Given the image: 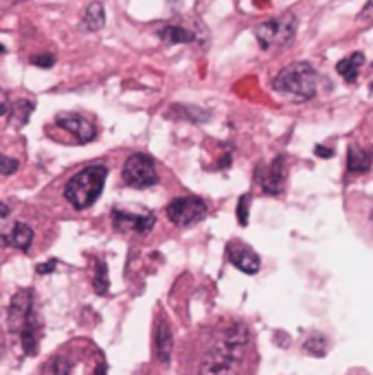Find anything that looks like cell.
Masks as SVG:
<instances>
[{
	"label": "cell",
	"mask_w": 373,
	"mask_h": 375,
	"mask_svg": "<svg viewBox=\"0 0 373 375\" xmlns=\"http://www.w3.org/2000/svg\"><path fill=\"white\" fill-rule=\"evenodd\" d=\"M7 325H9V331L20 338L22 351L27 356H35L40 322H37V314H35V296L29 288L14 294V299L9 303Z\"/></svg>",
	"instance_id": "6da1fadb"
},
{
	"label": "cell",
	"mask_w": 373,
	"mask_h": 375,
	"mask_svg": "<svg viewBox=\"0 0 373 375\" xmlns=\"http://www.w3.org/2000/svg\"><path fill=\"white\" fill-rule=\"evenodd\" d=\"M108 178V167L106 165H90L86 170L77 172L66 187H64V198L77 211L90 209L101 196Z\"/></svg>",
	"instance_id": "7a4b0ae2"
},
{
	"label": "cell",
	"mask_w": 373,
	"mask_h": 375,
	"mask_svg": "<svg viewBox=\"0 0 373 375\" xmlns=\"http://www.w3.org/2000/svg\"><path fill=\"white\" fill-rule=\"evenodd\" d=\"M275 90L281 95H288L292 99L307 101L316 95L318 88V73L314 71L312 64L307 62H294L284 71H279V75L273 82Z\"/></svg>",
	"instance_id": "3957f363"
},
{
	"label": "cell",
	"mask_w": 373,
	"mask_h": 375,
	"mask_svg": "<svg viewBox=\"0 0 373 375\" xmlns=\"http://www.w3.org/2000/svg\"><path fill=\"white\" fill-rule=\"evenodd\" d=\"M299 20L294 14H284L277 16L273 20H266L255 27V37L264 51H273L281 48L294 40V33H297Z\"/></svg>",
	"instance_id": "277c9868"
},
{
	"label": "cell",
	"mask_w": 373,
	"mask_h": 375,
	"mask_svg": "<svg viewBox=\"0 0 373 375\" xmlns=\"http://www.w3.org/2000/svg\"><path fill=\"white\" fill-rule=\"evenodd\" d=\"M121 178L123 183L132 189H149L158 183L156 163H154V158L147 156V154H132L123 165Z\"/></svg>",
	"instance_id": "5b68a950"
},
{
	"label": "cell",
	"mask_w": 373,
	"mask_h": 375,
	"mask_svg": "<svg viewBox=\"0 0 373 375\" xmlns=\"http://www.w3.org/2000/svg\"><path fill=\"white\" fill-rule=\"evenodd\" d=\"M207 202L202 198L196 196H183V198H176L167 204V219L174 224V226H191V224H198L200 219L207 217Z\"/></svg>",
	"instance_id": "8992f818"
},
{
	"label": "cell",
	"mask_w": 373,
	"mask_h": 375,
	"mask_svg": "<svg viewBox=\"0 0 373 375\" xmlns=\"http://www.w3.org/2000/svg\"><path fill=\"white\" fill-rule=\"evenodd\" d=\"M55 125L60 127V130L69 132L73 138H77V143H82V145L97 138L95 123L90 119H86V116L77 114V112H57Z\"/></svg>",
	"instance_id": "52a82bcc"
},
{
	"label": "cell",
	"mask_w": 373,
	"mask_h": 375,
	"mask_svg": "<svg viewBox=\"0 0 373 375\" xmlns=\"http://www.w3.org/2000/svg\"><path fill=\"white\" fill-rule=\"evenodd\" d=\"M112 224L119 232H138V235H147V232L156 224V215L145 211V213H130L114 209L112 211Z\"/></svg>",
	"instance_id": "ba28073f"
},
{
	"label": "cell",
	"mask_w": 373,
	"mask_h": 375,
	"mask_svg": "<svg viewBox=\"0 0 373 375\" xmlns=\"http://www.w3.org/2000/svg\"><path fill=\"white\" fill-rule=\"evenodd\" d=\"M152 349H154V358H156L161 365H170L172 360V351H174V333H172V325L167 320L165 314H161L156 318V325H154V338H152Z\"/></svg>",
	"instance_id": "9c48e42d"
},
{
	"label": "cell",
	"mask_w": 373,
	"mask_h": 375,
	"mask_svg": "<svg viewBox=\"0 0 373 375\" xmlns=\"http://www.w3.org/2000/svg\"><path fill=\"white\" fill-rule=\"evenodd\" d=\"M226 255H228V262L233 264L237 270H242L244 275H257L262 268V259L251 246L242 244V241H230L226 246Z\"/></svg>",
	"instance_id": "30bf717a"
},
{
	"label": "cell",
	"mask_w": 373,
	"mask_h": 375,
	"mask_svg": "<svg viewBox=\"0 0 373 375\" xmlns=\"http://www.w3.org/2000/svg\"><path fill=\"white\" fill-rule=\"evenodd\" d=\"M239 362L211 347V351L200 362V375H237Z\"/></svg>",
	"instance_id": "8fae6325"
},
{
	"label": "cell",
	"mask_w": 373,
	"mask_h": 375,
	"mask_svg": "<svg viewBox=\"0 0 373 375\" xmlns=\"http://www.w3.org/2000/svg\"><path fill=\"white\" fill-rule=\"evenodd\" d=\"M262 191L268 196H279L286 187V156H277L264 172H260Z\"/></svg>",
	"instance_id": "7c38bea8"
},
{
	"label": "cell",
	"mask_w": 373,
	"mask_h": 375,
	"mask_svg": "<svg viewBox=\"0 0 373 375\" xmlns=\"http://www.w3.org/2000/svg\"><path fill=\"white\" fill-rule=\"evenodd\" d=\"M33 244V228L24 222H16L9 232L0 235V246H14V248L27 253Z\"/></svg>",
	"instance_id": "4fadbf2b"
},
{
	"label": "cell",
	"mask_w": 373,
	"mask_h": 375,
	"mask_svg": "<svg viewBox=\"0 0 373 375\" xmlns=\"http://www.w3.org/2000/svg\"><path fill=\"white\" fill-rule=\"evenodd\" d=\"M156 35L167 44H194L198 40V33L194 29L183 27V24H174V22L163 24Z\"/></svg>",
	"instance_id": "5bb4252c"
},
{
	"label": "cell",
	"mask_w": 373,
	"mask_h": 375,
	"mask_svg": "<svg viewBox=\"0 0 373 375\" xmlns=\"http://www.w3.org/2000/svg\"><path fill=\"white\" fill-rule=\"evenodd\" d=\"M106 27V9L101 3H90L82 16V29L84 31H101Z\"/></svg>",
	"instance_id": "9a60e30c"
},
{
	"label": "cell",
	"mask_w": 373,
	"mask_h": 375,
	"mask_svg": "<svg viewBox=\"0 0 373 375\" xmlns=\"http://www.w3.org/2000/svg\"><path fill=\"white\" fill-rule=\"evenodd\" d=\"M363 64H365V55L360 53V51H356V53H352L349 57H345L338 62V75L343 77V80L347 84H354L358 80V75H360V68H363Z\"/></svg>",
	"instance_id": "2e32d148"
},
{
	"label": "cell",
	"mask_w": 373,
	"mask_h": 375,
	"mask_svg": "<svg viewBox=\"0 0 373 375\" xmlns=\"http://www.w3.org/2000/svg\"><path fill=\"white\" fill-rule=\"evenodd\" d=\"M371 165H373L371 152L360 149L356 145L349 147V154H347V170H349L352 174H365L371 170Z\"/></svg>",
	"instance_id": "e0dca14e"
},
{
	"label": "cell",
	"mask_w": 373,
	"mask_h": 375,
	"mask_svg": "<svg viewBox=\"0 0 373 375\" xmlns=\"http://www.w3.org/2000/svg\"><path fill=\"white\" fill-rule=\"evenodd\" d=\"M35 110V103L31 99H18L9 106V116H11V123L16 125H27L29 116Z\"/></svg>",
	"instance_id": "ac0fdd59"
},
{
	"label": "cell",
	"mask_w": 373,
	"mask_h": 375,
	"mask_svg": "<svg viewBox=\"0 0 373 375\" xmlns=\"http://www.w3.org/2000/svg\"><path fill=\"white\" fill-rule=\"evenodd\" d=\"M172 110L176 112L178 119H187L191 123H204L209 119V112L202 108H196V106H174Z\"/></svg>",
	"instance_id": "d6986e66"
},
{
	"label": "cell",
	"mask_w": 373,
	"mask_h": 375,
	"mask_svg": "<svg viewBox=\"0 0 373 375\" xmlns=\"http://www.w3.org/2000/svg\"><path fill=\"white\" fill-rule=\"evenodd\" d=\"M303 349H305V351L310 354V356L323 358V356H327L329 345H327V338H325L323 333H312L310 338L303 342Z\"/></svg>",
	"instance_id": "ffe728a7"
},
{
	"label": "cell",
	"mask_w": 373,
	"mask_h": 375,
	"mask_svg": "<svg viewBox=\"0 0 373 375\" xmlns=\"http://www.w3.org/2000/svg\"><path fill=\"white\" fill-rule=\"evenodd\" d=\"M93 286L99 294H108L110 281H108V266L106 262L95 259V275H93Z\"/></svg>",
	"instance_id": "44dd1931"
},
{
	"label": "cell",
	"mask_w": 373,
	"mask_h": 375,
	"mask_svg": "<svg viewBox=\"0 0 373 375\" xmlns=\"http://www.w3.org/2000/svg\"><path fill=\"white\" fill-rule=\"evenodd\" d=\"M71 369H73L71 362H69L66 358L57 356V358H51V360H48V365L44 367V375H69Z\"/></svg>",
	"instance_id": "7402d4cb"
},
{
	"label": "cell",
	"mask_w": 373,
	"mask_h": 375,
	"mask_svg": "<svg viewBox=\"0 0 373 375\" xmlns=\"http://www.w3.org/2000/svg\"><path fill=\"white\" fill-rule=\"evenodd\" d=\"M248 209H251V196L248 193H244L237 202V222L239 226H246L248 224Z\"/></svg>",
	"instance_id": "603a6c76"
},
{
	"label": "cell",
	"mask_w": 373,
	"mask_h": 375,
	"mask_svg": "<svg viewBox=\"0 0 373 375\" xmlns=\"http://www.w3.org/2000/svg\"><path fill=\"white\" fill-rule=\"evenodd\" d=\"M20 170V163L16 158H9V156H3L0 154V176H11Z\"/></svg>",
	"instance_id": "cb8c5ba5"
},
{
	"label": "cell",
	"mask_w": 373,
	"mask_h": 375,
	"mask_svg": "<svg viewBox=\"0 0 373 375\" xmlns=\"http://www.w3.org/2000/svg\"><path fill=\"white\" fill-rule=\"evenodd\" d=\"M33 66H40V68H51L55 64V55L53 53H40V55H33L31 57Z\"/></svg>",
	"instance_id": "d4e9b609"
},
{
	"label": "cell",
	"mask_w": 373,
	"mask_h": 375,
	"mask_svg": "<svg viewBox=\"0 0 373 375\" xmlns=\"http://www.w3.org/2000/svg\"><path fill=\"white\" fill-rule=\"evenodd\" d=\"M358 22L360 24H373V0H369V3L363 7V11L358 14Z\"/></svg>",
	"instance_id": "484cf974"
},
{
	"label": "cell",
	"mask_w": 373,
	"mask_h": 375,
	"mask_svg": "<svg viewBox=\"0 0 373 375\" xmlns=\"http://www.w3.org/2000/svg\"><path fill=\"white\" fill-rule=\"evenodd\" d=\"M55 268H57V262L55 259H48L44 264H37L35 266V273L37 275H51V273H55Z\"/></svg>",
	"instance_id": "4316f807"
},
{
	"label": "cell",
	"mask_w": 373,
	"mask_h": 375,
	"mask_svg": "<svg viewBox=\"0 0 373 375\" xmlns=\"http://www.w3.org/2000/svg\"><path fill=\"white\" fill-rule=\"evenodd\" d=\"M9 97H7V93L3 88H0V116H5V114H9Z\"/></svg>",
	"instance_id": "83f0119b"
},
{
	"label": "cell",
	"mask_w": 373,
	"mask_h": 375,
	"mask_svg": "<svg viewBox=\"0 0 373 375\" xmlns=\"http://www.w3.org/2000/svg\"><path fill=\"white\" fill-rule=\"evenodd\" d=\"M314 154H316V156H320V158H331V156H334V149L323 147V145H316V147H314Z\"/></svg>",
	"instance_id": "f1b7e54d"
},
{
	"label": "cell",
	"mask_w": 373,
	"mask_h": 375,
	"mask_svg": "<svg viewBox=\"0 0 373 375\" xmlns=\"http://www.w3.org/2000/svg\"><path fill=\"white\" fill-rule=\"evenodd\" d=\"M230 161H233V158H230V154H226V156H222V161L217 163V170H226V167L230 165Z\"/></svg>",
	"instance_id": "f546056e"
},
{
	"label": "cell",
	"mask_w": 373,
	"mask_h": 375,
	"mask_svg": "<svg viewBox=\"0 0 373 375\" xmlns=\"http://www.w3.org/2000/svg\"><path fill=\"white\" fill-rule=\"evenodd\" d=\"M95 375H108V367H106V362L101 360L99 365H97V371H95Z\"/></svg>",
	"instance_id": "4dcf8cb0"
},
{
	"label": "cell",
	"mask_w": 373,
	"mask_h": 375,
	"mask_svg": "<svg viewBox=\"0 0 373 375\" xmlns=\"http://www.w3.org/2000/svg\"><path fill=\"white\" fill-rule=\"evenodd\" d=\"M9 206L5 204V202H0V219H5V217H9Z\"/></svg>",
	"instance_id": "1f68e13d"
},
{
	"label": "cell",
	"mask_w": 373,
	"mask_h": 375,
	"mask_svg": "<svg viewBox=\"0 0 373 375\" xmlns=\"http://www.w3.org/2000/svg\"><path fill=\"white\" fill-rule=\"evenodd\" d=\"M5 51H7V48H5L3 44H0V55H3V53H5Z\"/></svg>",
	"instance_id": "d6a6232c"
},
{
	"label": "cell",
	"mask_w": 373,
	"mask_h": 375,
	"mask_svg": "<svg viewBox=\"0 0 373 375\" xmlns=\"http://www.w3.org/2000/svg\"><path fill=\"white\" fill-rule=\"evenodd\" d=\"M371 222H373V211H371Z\"/></svg>",
	"instance_id": "836d02e7"
}]
</instances>
